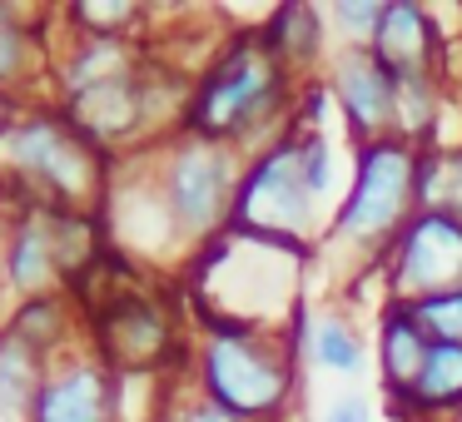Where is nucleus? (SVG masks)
Listing matches in <instances>:
<instances>
[{
  "label": "nucleus",
  "instance_id": "1",
  "mask_svg": "<svg viewBox=\"0 0 462 422\" xmlns=\"http://www.w3.org/2000/svg\"><path fill=\"white\" fill-rule=\"evenodd\" d=\"M0 194L21 199L15 214H85L105 199V150L60 105H25L0 134Z\"/></svg>",
  "mask_w": 462,
  "mask_h": 422
},
{
  "label": "nucleus",
  "instance_id": "2",
  "mask_svg": "<svg viewBox=\"0 0 462 422\" xmlns=\"http://www.w3.org/2000/svg\"><path fill=\"white\" fill-rule=\"evenodd\" d=\"M273 100H279V65H273L269 45L239 41L234 50H224L219 65L199 80L184 120H189L194 140L219 144V140L244 134L249 124H259L263 115L273 110Z\"/></svg>",
  "mask_w": 462,
  "mask_h": 422
},
{
  "label": "nucleus",
  "instance_id": "3",
  "mask_svg": "<svg viewBox=\"0 0 462 422\" xmlns=\"http://www.w3.org/2000/svg\"><path fill=\"white\" fill-rule=\"evenodd\" d=\"M309 219H313V189H309V174H303V154H299V144H279L239 184L229 229L239 239L289 249L293 239L309 234Z\"/></svg>",
  "mask_w": 462,
  "mask_h": 422
},
{
  "label": "nucleus",
  "instance_id": "4",
  "mask_svg": "<svg viewBox=\"0 0 462 422\" xmlns=\"http://www.w3.org/2000/svg\"><path fill=\"white\" fill-rule=\"evenodd\" d=\"M204 392L229 417H269L289 392V368L254 343V328H224L204 348Z\"/></svg>",
  "mask_w": 462,
  "mask_h": 422
},
{
  "label": "nucleus",
  "instance_id": "5",
  "mask_svg": "<svg viewBox=\"0 0 462 422\" xmlns=\"http://www.w3.org/2000/svg\"><path fill=\"white\" fill-rule=\"evenodd\" d=\"M418 189V160L402 144H368L358 164V184H353L348 204L338 214V239L353 243H378L402 224Z\"/></svg>",
  "mask_w": 462,
  "mask_h": 422
},
{
  "label": "nucleus",
  "instance_id": "6",
  "mask_svg": "<svg viewBox=\"0 0 462 422\" xmlns=\"http://www.w3.org/2000/svg\"><path fill=\"white\" fill-rule=\"evenodd\" d=\"M160 199H164V209H170L174 229L209 234L214 224L229 219L234 199H239L229 154L209 140H189L184 150H174V160L164 164Z\"/></svg>",
  "mask_w": 462,
  "mask_h": 422
},
{
  "label": "nucleus",
  "instance_id": "7",
  "mask_svg": "<svg viewBox=\"0 0 462 422\" xmlns=\"http://www.w3.org/2000/svg\"><path fill=\"white\" fill-rule=\"evenodd\" d=\"M95 358L110 372H144L170 353L174 333L160 303H150L144 293H110L90 318Z\"/></svg>",
  "mask_w": 462,
  "mask_h": 422
},
{
  "label": "nucleus",
  "instance_id": "8",
  "mask_svg": "<svg viewBox=\"0 0 462 422\" xmlns=\"http://www.w3.org/2000/svg\"><path fill=\"white\" fill-rule=\"evenodd\" d=\"M398 289L418 303L462 293V224L452 214H418L398 243Z\"/></svg>",
  "mask_w": 462,
  "mask_h": 422
},
{
  "label": "nucleus",
  "instance_id": "9",
  "mask_svg": "<svg viewBox=\"0 0 462 422\" xmlns=\"http://www.w3.org/2000/svg\"><path fill=\"white\" fill-rule=\"evenodd\" d=\"M120 417V382L100 358H55L45 388L31 408V422H115Z\"/></svg>",
  "mask_w": 462,
  "mask_h": 422
},
{
  "label": "nucleus",
  "instance_id": "10",
  "mask_svg": "<svg viewBox=\"0 0 462 422\" xmlns=\"http://www.w3.org/2000/svg\"><path fill=\"white\" fill-rule=\"evenodd\" d=\"M338 100L358 130H383L398 115V80L368 55L338 60Z\"/></svg>",
  "mask_w": 462,
  "mask_h": 422
},
{
  "label": "nucleus",
  "instance_id": "11",
  "mask_svg": "<svg viewBox=\"0 0 462 422\" xmlns=\"http://www.w3.org/2000/svg\"><path fill=\"white\" fill-rule=\"evenodd\" d=\"M428 50H432L428 15H422L418 5H388L378 35H373V60H378L393 80H422Z\"/></svg>",
  "mask_w": 462,
  "mask_h": 422
},
{
  "label": "nucleus",
  "instance_id": "12",
  "mask_svg": "<svg viewBox=\"0 0 462 422\" xmlns=\"http://www.w3.org/2000/svg\"><path fill=\"white\" fill-rule=\"evenodd\" d=\"M41 70H45V41L31 25V11L0 0V85L15 100H25V90L35 85Z\"/></svg>",
  "mask_w": 462,
  "mask_h": 422
},
{
  "label": "nucleus",
  "instance_id": "13",
  "mask_svg": "<svg viewBox=\"0 0 462 422\" xmlns=\"http://www.w3.org/2000/svg\"><path fill=\"white\" fill-rule=\"evenodd\" d=\"M51 362L0 328V422H31V408L45 388Z\"/></svg>",
  "mask_w": 462,
  "mask_h": 422
},
{
  "label": "nucleus",
  "instance_id": "14",
  "mask_svg": "<svg viewBox=\"0 0 462 422\" xmlns=\"http://www.w3.org/2000/svg\"><path fill=\"white\" fill-rule=\"evenodd\" d=\"M5 333H15V338L25 343V348H35L45 362L60 358V343L70 338V308L60 303V293H45V298H25L11 308V318L0 323Z\"/></svg>",
  "mask_w": 462,
  "mask_h": 422
},
{
  "label": "nucleus",
  "instance_id": "15",
  "mask_svg": "<svg viewBox=\"0 0 462 422\" xmlns=\"http://www.w3.org/2000/svg\"><path fill=\"white\" fill-rule=\"evenodd\" d=\"M432 343L428 333H422V323L408 313H393L388 323H383V378H388V388H398L402 398L412 392V382L422 378V362H428Z\"/></svg>",
  "mask_w": 462,
  "mask_h": 422
},
{
  "label": "nucleus",
  "instance_id": "16",
  "mask_svg": "<svg viewBox=\"0 0 462 422\" xmlns=\"http://www.w3.org/2000/svg\"><path fill=\"white\" fill-rule=\"evenodd\" d=\"M412 408H462V343H432L422 378L408 392Z\"/></svg>",
  "mask_w": 462,
  "mask_h": 422
},
{
  "label": "nucleus",
  "instance_id": "17",
  "mask_svg": "<svg viewBox=\"0 0 462 422\" xmlns=\"http://www.w3.org/2000/svg\"><path fill=\"white\" fill-rule=\"evenodd\" d=\"M263 45H269V55L303 60V55L319 50V15L309 5H283V11H273L269 31H263Z\"/></svg>",
  "mask_w": 462,
  "mask_h": 422
},
{
  "label": "nucleus",
  "instance_id": "18",
  "mask_svg": "<svg viewBox=\"0 0 462 422\" xmlns=\"http://www.w3.org/2000/svg\"><path fill=\"white\" fill-rule=\"evenodd\" d=\"M313 358H319L323 368H333V372H358V368H363L358 333H353L343 318L323 313V318L313 323Z\"/></svg>",
  "mask_w": 462,
  "mask_h": 422
},
{
  "label": "nucleus",
  "instance_id": "19",
  "mask_svg": "<svg viewBox=\"0 0 462 422\" xmlns=\"http://www.w3.org/2000/svg\"><path fill=\"white\" fill-rule=\"evenodd\" d=\"M422 199L438 214H452V219L462 224V154L457 160H438L422 174Z\"/></svg>",
  "mask_w": 462,
  "mask_h": 422
},
{
  "label": "nucleus",
  "instance_id": "20",
  "mask_svg": "<svg viewBox=\"0 0 462 422\" xmlns=\"http://www.w3.org/2000/svg\"><path fill=\"white\" fill-rule=\"evenodd\" d=\"M412 318L422 323V333H432V343H462V293H442L412 308Z\"/></svg>",
  "mask_w": 462,
  "mask_h": 422
},
{
  "label": "nucleus",
  "instance_id": "21",
  "mask_svg": "<svg viewBox=\"0 0 462 422\" xmlns=\"http://www.w3.org/2000/svg\"><path fill=\"white\" fill-rule=\"evenodd\" d=\"M333 21L343 25V31L353 35V41H373L383 25V5H373V0H343V5H333Z\"/></svg>",
  "mask_w": 462,
  "mask_h": 422
},
{
  "label": "nucleus",
  "instance_id": "22",
  "mask_svg": "<svg viewBox=\"0 0 462 422\" xmlns=\"http://www.w3.org/2000/svg\"><path fill=\"white\" fill-rule=\"evenodd\" d=\"M299 154H303V174H309V189H313V199L319 194H328V184H333V164H328V140H303L299 144Z\"/></svg>",
  "mask_w": 462,
  "mask_h": 422
},
{
  "label": "nucleus",
  "instance_id": "23",
  "mask_svg": "<svg viewBox=\"0 0 462 422\" xmlns=\"http://www.w3.org/2000/svg\"><path fill=\"white\" fill-rule=\"evenodd\" d=\"M323 422H368V408H363L358 398H343V402H333L328 408V417Z\"/></svg>",
  "mask_w": 462,
  "mask_h": 422
},
{
  "label": "nucleus",
  "instance_id": "24",
  "mask_svg": "<svg viewBox=\"0 0 462 422\" xmlns=\"http://www.w3.org/2000/svg\"><path fill=\"white\" fill-rule=\"evenodd\" d=\"M180 422H239V417H229V412L214 408V402H199V408H189Z\"/></svg>",
  "mask_w": 462,
  "mask_h": 422
},
{
  "label": "nucleus",
  "instance_id": "25",
  "mask_svg": "<svg viewBox=\"0 0 462 422\" xmlns=\"http://www.w3.org/2000/svg\"><path fill=\"white\" fill-rule=\"evenodd\" d=\"M21 110H25V105L15 100V95L5 90V85H0V134L11 130V124H15V115H21Z\"/></svg>",
  "mask_w": 462,
  "mask_h": 422
}]
</instances>
